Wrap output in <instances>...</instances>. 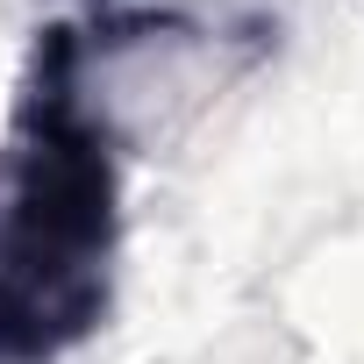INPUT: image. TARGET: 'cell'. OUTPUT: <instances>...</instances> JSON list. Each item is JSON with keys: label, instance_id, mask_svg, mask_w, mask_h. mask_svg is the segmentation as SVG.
<instances>
[{"label": "cell", "instance_id": "cell-1", "mask_svg": "<svg viewBox=\"0 0 364 364\" xmlns=\"http://www.w3.org/2000/svg\"><path fill=\"white\" fill-rule=\"evenodd\" d=\"M122 171L79 93V29H36L15 136L0 150V364H58L114 293Z\"/></svg>", "mask_w": 364, "mask_h": 364}]
</instances>
